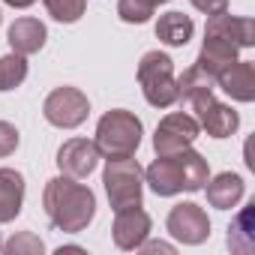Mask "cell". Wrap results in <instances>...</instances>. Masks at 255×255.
Here are the masks:
<instances>
[{
    "mask_svg": "<svg viewBox=\"0 0 255 255\" xmlns=\"http://www.w3.org/2000/svg\"><path fill=\"white\" fill-rule=\"evenodd\" d=\"M18 147V129L0 120V156H9Z\"/></svg>",
    "mask_w": 255,
    "mask_h": 255,
    "instance_id": "44dd1931",
    "label": "cell"
},
{
    "mask_svg": "<svg viewBox=\"0 0 255 255\" xmlns=\"http://www.w3.org/2000/svg\"><path fill=\"white\" fill-rule=\"evenodd\" d=\"M192 30H195V24H192V18L183 15V12H165V15H159V21H156V36H159L165 45H174V48L186 45V42L192 39Z\"/></svg>",
    "mask_w": 255,
    "mask_h": 255,
    "instance_id": "2e32d148",
    "label": "cell"
},
{
    "mask_svg": "<svg viewBox=\"0 0 255 255\" xmlns=\"http://www.w3.org/2000/svg\"><path fill=\"white\" fill-rule=\"evenodd\" d=\"M147 231H150V216L141 210V204L117 210V219H114V240H117L120 249H138V246L144 243Z\"/></svg>",
    "mask_w": 255,
    "mask_h": 255,
    "instance_id": "30bf717a",
    "label": "cell"
},
{
    "mask_svg": "<svg viewBox=\"0 0 255 255\" xmlns=\"http://www.w3.org/2000/svg\"><path fill=\"white\" fill-rule=\"evenodd\" d=\"M93 192L72 177H54L45 189V210L51 222L63 231H81L93 219Z\"/></svg>",
    "mask_w": 255,
    "mask_h": 255,
    "instance_id": "7a4b0ae2",
    "label": "cell"
},
{
    "mask_svg": "<svg viewBox=\"0 0 255 255\" xmlns=\"http://www.w3.org/2000/svg\"><path fill=\"white\" fill-rule=\"evenodd\" d=\"M207 180V162L192 153V150H177V153H162L150 168H147V183L156 195H174L180 189H201Z\"/></svg>",
    "mask_w": 255,
    "mask_h": 255,
    "instance_id": "6da1fadb",
    "label": "cell"
},
{
    "mask_svg": "<svg viewBox=\"0 0 255 255\" xmlns=\"http://www.w3.org/2000/svg\"><path fill=\"white\" fill-rule=\"evenodd\" d=\"M24 177L12 168H0V222H9L21 213Z\"/></svg>",
    "mask_w": 255,
    "mask_h": 255,
    "instance_id": "4fadbf2b",
    "label": "cell"
},
{
    "mask_svg": "<svg viewBox=\"0 0 255 255\" xmlns=\"http://www.w3.org/2000/svg\"><path fill=\"white\" fill-rule=\"evenodd\" d=\"M117 15L123 21H129V24H141L153 15V9L144 3V0H120V6H117Z\"/></svg>",
    "mask_w": 255,
    "mask_h": 255,
    "instance_id": "ffe728a7",
    "label": "cell"
},
{
    "mask_svg": "<svg viewBox=\"0 0 255 255\" xmlns=\"http://www.w3.org/2000/svg\"><path fill=\"white\" fill-rule=\"evenodd\" d=\"M189 108L198 111V117H201V123H204V129H207L213 138H225V135H231V132L237 129V114H234L231 108L213 102L210 93H204V96H198L195 102H189Z\"/></svg>",
    "mask_w": 255,
    "mask_h": 255,
    "instance_id": "8fae6325",
    "label": "cell"
},
{
    "mask_svg": "<svg viewBox=\"0 0 255 255\" xmlns=\"http://www.w3.org/2000/svg\"><path fill=\"white\" fill-rule=\"evenodd\" d=\"M168 231L183 243H201L210 234V222H207V216L198 204L186 201V204H177L168 213Z\"/></svg>",
    "mask_w": 255,
    "mask_h": 255,
    "instance_id": "ba28073f",
    "label": "cell"
},
{
    "mask_svg": "<svg viewBox=\"0 0 255 255\" xmlns=\"http://www.w3.org/2000/svg\"><path fill=\"white\" fill-rule=\"evenodd\" d=\"M105 189L111 198L114 213L123 207H135L141 204V168L132 156H123V159H108L105 168Z\"/></svg>",
    "mask_w": 255,
    "mask_h": 255,
    "instance_id": "5b68a950",
    "label": "cell"
},
{
    "mask_svg": "<svg viewBox=\"0 0 255 255\" xmlns=\"http://www.w3.org/2000/svg\"><path fill=\"white\" fill-rule=\"evenodd\" d=\"M234 54H237V45L222 39V36H207L201 54H198V66L216 78V72H222L228 63H234Z\"/></svg>",
    "mask_w": 255,
    "mask_h": 255,
    "instance_id": "9a60e30c",
    "label": "cell"
},
{
    "mask_svg": "<svg viewBox=\"0 0 255 255\" xmlns=\"http://www.w3.org/2000/svg\"><path fill=\"white\" fill-rule=\"evenodd\" d=\"M195 135H198V123H195L189 114L180 111V114H168V117L159 123L153 144H156L159 156H162V153H177V150L189 147V144L195 141Z\"/></svg>",
    "mask_w": 255,
    "mask_h": 255,
    "instance_id": "52a82bcc",
    "label": "cell"
},
{
    "mask_svg": "<svg viewBox=\"0 0 255 255\" xmlns=\"http://www.w3.org/2000/svg\"><path fill=\"white\" fill-rule=\"evenodd\" d=\"M27 75V63H24V54H6L0 57V90H15Z\"/></svg>",
    "mask_w": 255,
    "mask_h": 255,
    "instance_id": "ac0fdd59",
    "label": "cell"
},
{
    "mask_svg": "<svg viewBox=\"0 0 255 255\" xmlns=\"http://www.w3.org/2000/svg\"><path fill=\"white\" fill-rule=\"evenodd\" d=\"M144 3H147V6H150V9H156V6H159V3H165V0H144Z\"/></svg>",
    "mask_w": 255,
    "mask_h": 255,
    "instance_id": "d4e9b609",
    "label": "cell"
},
{
    "mask_svg": "<svg viewBox=\"0 0 255 255\" xmlns=\"http://www.w3.org/2000/svg\"><path fill=\"white\" fill-rule=\"evenodd\" d=\"M213 81H219L222 84V90L225 93H231L234 99H243V102H249L252 96H255V72H252V63H228L222 72H216V78Z\"/></svg>",
    "mask_w": 255,
    "mask_h": 255,
    "instance_id": "7c38bea8",
    "label": "cell"
},
{
    "mask_svg": "<svg viewBox=\"0 0 255 255\" xmlns=\"http://www.w3.org/2000/svg\"><path fill=\"white\" fill-rule=\"evenodd\" d=\"M138 78H141V87H144V96L150 105L168 108L177 99V81H174V69H171L168 54L147 51L141 66H138Z\"/></svg>",
    "mask_w": 255,
    "mask_h": 255,
    "instance_id": "277c9868",
    "label": "cell"
},
{
    "mask_svg": "<svg viewBox=\"0 0 255 255\" xmlns=\"http://www.w3.org/2000/svg\"><path fill=\"white\" fill-rule=\"evenodd\" d=\"M6 3H12V6H30V3H36V0H6Z\"/></svg>",
    "mask_w": 255,
    "mask_h": 255,
    "instance_id": "cb8c5ba5",
    "label": "cell"
},
{
    "mask_svg": "<svg viewBox=\"0 0 255 255\" xmlns=\"http://www.w3.org/2000/svg\"><path fill=\"white\" fill-rule=\"evenodd\" d=\"M243 195V180L237 174H219L210 186H207V198L213 207H231L237 198Z\"/></svg>",
    "mask_w": 255,
    "mask_h": 255,
    "instance_id": "e0dca14e",
    "label": "cell"
},
{
    "mask_svg": "<svg viewBox=\"0 0 255 255\" xmlns=\"http://www.w3.org/2000/svg\"><path fill=\"white\" fill-rule=\"evenodd\" d=\"M9 45L18 54H33L45 45V24L39 18H18L9 27Z\"/></svg>",
    "mask_w": 255,
    "mask_h": 255,
    "instance_id": "5bb4252c",
    "label": "cell"
},
{
    "mask_svg": "<svg viewBox=\"0 0 255 255\" xmlns=\"http://www.w3.org/2000/svg\"><path fill=\"white\" fill-rule=\"evenodd\" d=\"M189 3H192L195 9L207 12V15H216V12H225V6H228V0H189Z\"/></svg>",
    "mask_w": 255,
    "mask_h": 255,
    "instance_id": "603a6c76",
    "label": "cell"
},
{
    "mask_svg": "<svg viewBox=\"0 0 255 255\" xmlns=\"http://www.w3.org/2000/svg\"><path fill=\"white\" fill-rule=\"evenodd\" d=\"M42 249H45L42 240L33 237V234H21V237H15L12 243H6V252H42Z\"/></svg>",
    "mask_w": 255,
    "mask_h": 255,
    "instance_id": "7402d4cb",
    "label": "cell"
},
{
    "mask_svg": "<svg viewBox=\"0 0 255 255\" xmlns=\"http://www.w3.org/2000/svg\"><path fill=\"white\" fill-rule=\"evenodd\" d=\"M48 12L57 18V21H78L81 12H84V0H45Z\"/></svg>",
    "mask_w": 255,
    "mask_h": 255,
    "instance_id": "d6986e66",
    "label": "cell"
},
{
    "mask_svg": "<svg viewBox=\"0 0 255 255\" xmlns=\"http://www.w3.org/2000/svg\"><path fill=\"white\" fill-rule=\"evenodd\" d=\"M90 111V102L81 90L75 87H57L48 99H45V120L54 126H63V129H72L78 126Z\"/></svg>",
    "mask_w": 255,
    "mask_h": 255,
    "instance_id": "8992f818",
    "label": "cell"
},
{
    "mask_svg": "<svg viewBox=\"0 0 255 255\" xmlns=\"http://www.w3.org/2000/svg\"><path fill=\"white\" fill-rule=\"evenodd\" d=\"M141 141V123L135 114L129 111H108L99 120V129H96V150L105 153L108 159H123V156H132L135 147Z\"/></svg>",
    "mask_w": 255,
    "mask_h": 255,
    "instance_id": "3957f363",
    "label": "cell"
},
{
    "mask_svg": "<svg viewBox=\"0 0 255 255\" xmlns=\"http://www.w3.org/2000/svg\"><path fill=\"white\" fill-rule=\"evenodd\" d=\"M96 159H99V150H96V144L87 141V138H72V141H66V144L60 147V153H57L60 171H63L66 177H72V180L87 177V174L96 168Z\"/></svg>",
    "mask_w": 255,
    "mask_h": 255,
    "instance_id": "9c48e42d",
    "label": "cell"
}]
</instances>
